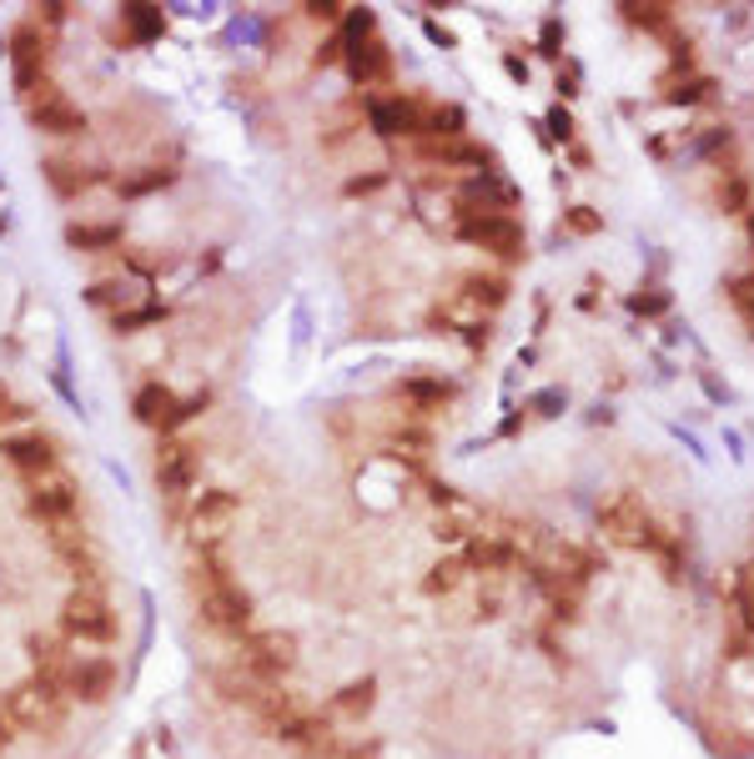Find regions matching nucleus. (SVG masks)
Here are the masks:
<instances>
[{
    "label": "nucleus",
    "instance_id": "1",
    "mask_svg": "<svg viewBox=\"0 0 754 759\" xmlns=\"http://www.w3.org/2000/svg\"><path fill=\"white\" fill-rule=\"evenodd\" d=\"M599 523H604V533L614 538V544L649 548V554H659L669 568H679V544L659 528V523H654V513L644 509L634 493H618V499H608L604 509H599Z\"/></svg>",
    "mask_w": 754,
    "mask_h": 759
},
{
    "label": "nucleus",
    "instance_id": "2",
    "mask_svg": "<svg viewBox=\"0 0 754 759\" xmlns=\"http://www.w3.org/2000/svg\"><path fill=\"white\" fill-rule=\"evenodd\" d=\"M237 664L247 669L251 680L262 684H277L282 674H292V664H298V639L282 634V629H267V634H247L237 649Z\"/></svg>",
    "mask_w": 754,
    "mask_h": 759
},
{
    "label": "nucleus",
    "instance_id": "3",
    "mask_svg": "<svg viewBox=\"0 0 754 759\" xmlns=\"http://www.w3.org/2000/svg\"><path fill=\"white\" fill-rule=\"evenodd\" d=\"M196 613H202L206 629H217L227 639H247L251 629V594L237 584H217V589L196 594Z\"/></svg>",
    "mask_w": 754,
    "mask_h": 759
},
{
    "label": "nucleus",
    "instance_id": "4",
    "mask_svg": "<svg viewBox=\"0 0 754 759\" xmlns=\"http://www.w3.org/2000/svg\"><path fill=\"white\" fill-rule=\"evenodd\" d=\"M46 61H51V46H46V35H41V25H31V21L15 25L11 31V76L25 101L46 86Z\"/></svg>",
    "mask_w": 754,
    "mask_h": 759
},
{
    "label": "nucleus",
    "instance_id": "5",
    "mask_svg": "<svg viewBox=\"0 0 754 759\" xmlns=\"http://www.w3.org/2000/svg\"><path fill=\"white\" fill-rule=\"evenodd\" d=\"M457 237L473 242V247L493 252L503 261H518L524 257V227H518L508 212H493V216H457Z\"/></svg>",
    "mask_w": 754,
    "mask_h": 759
},
{
    "label": "nucleus",
    "instance_id": "6",
    "mask_svg": "<svg viewBox=\"0 0 754 759\" xmlns=\"http://www.w3.org/2000/svg\"><path fill=\"white\" fill-rule=\"evenodd\" d=\"M61 623H66V634L80 639V644H111L116 639V613L101 594H71L66 609H61Z\"/></svg>",
    "mask_w": 754,
    "mask_h": 759
},
{
    "label": "nucleus",
    "instance_id": "7",
    "mask_svg": "<svg viewBox=\"0 0 754 759\" xmlns=\"http://www.w3.org/2000/svg\"><path fill=\"white\" fill-rule=\"evenodd\" d=\"M25 111H31L35 131H46V137H86V131H91V116L80 111V106H71L51 81L41 86V96L25 101Z\"/></svg>",
    "mask_w": 754,
    "mask_h": 759
},
{
    "label": "nucleus",
    "instance_id": "8",
    "mask_svg": "<svg viewBox=\"0 0 754 759\" xmlns=\"http://www.w3.org/2000/svg\"><path fill=\"white\" fill-rule=\"evenodd\" d=\"M231 519H237V499H231L227 488H206V493H196V499H192L186 528H192L196 548H217L222 533L231 528Z\"/></svg>",
    "mask_w": 754,
    "mask_h": 759
},
{
    "label": "nucleus",
    "instance_id": "9",
    "mask_svg": "<svg viewBox=\"0 0 754 759\" xmlns=\"http://www.w3.org/2000/svg\"><path fill=\"white\" fill-rule=\"evenodd\" d=\"M367 121L377 137H423L428 111L412 96H377V101H367Z\"/></svg>",
    "mask_w": 754,
    "mask_h": 759
},
{
    "label": "nucleus",
    "instance_id": "10",
    "mask_svg": "<svg viewBox=\"0 0 754 759\" xmlns=\"http://www.w3.org/2000/svg\"><path fill=\"white\" fill-rule=\"evenodd\" d=\"M0 453H6V463L21 468V473L31 478H46L51 468H56V438H46V432H11V438H0Z\"/></svg>",
    "mask_w": 754,
    "mask_h": 759
},
{
    "label": "nucleus",
    "instance_id": "11",
    "mask_svg": "<svg viewBox=\"0 0 754 759\" xmlns=\"http://www.w3.org/2000/svg\"><path fill=\"white\" fill-rule=\"evenodd\" d=\"M343 61H347V76L357 86H383L392 81V51L377 41V35H363V41H343Z\"/></svg>",
    "mask_w": 754,
    "mask_h": 759
},
{
    "label": "nucleus",
    "instance_id": "12",
    "mask_svg": "<svg viewBox=\"0 0 754 759\" xmlns=\"http://www.w3.org/2000/svg\"><path fill=\"white\" fill-rule=\"evenodd\" d=\"M111 689H116V664L111 659H71L66 664V694L71 699L101 704V699H111Z\"/></svg>",
    "mask_w": 754,
    "mask_h": 759
},
{
    "label": "nucleus",
    "instance_id": "13",
    "mask_svg": "<svg viewBox=\"0 0 754 759\" xmlns=\"http://www.w3.org/2000/svg\"><path fill=\"white\" fill-rule=\"evenodd\" d=\"M25 509L41 523H71L76 519V483H66V478H35L31 493H25Z\"/></svg>",
    "mask_w": 754,
    "mask_h": 759
},
{
    "label": "nucleus",
    "instance_id": "14",
    "mask_svg": "<svg viewBox=\"0 0 754 759\" xmlns=\"http://www.w3.org/2000/svg\"><path fill=\"white\" fill-rule=\"evenodd\" d=\"M196 483V448H186V442H161L157 448V488L161 493H172V499H182V493H192Z\"/></svg>",
    "mask_w": 754,
    "mask_h": 759
},
{
    "label": "nucleus",
    "instance_id": "15",
    "mask_svg": "<svg viewBox=\"0 0 754 759\" xmlns=\"http://www.w3.org/2000/svg\"><path fill=\"white\" fill-rule=\"evenodd\" d=\"M131 413H137V423H147V428H157V432L182 428V403H176L172 387H161V383L141 387V393L131 397Z\"/></svg>",
    "mask_w": 754,
    "mask_h": 759
},
{
    "label": "nucleus",
    "instance_id": "16",
    "mask_svg": "<svg viewBox=\"0 0 754 759\" xmlns=\"http://www.w3.org/2000/svg\"><path fill=\"white\" fill-rule=\"evenodd\" d=\"M418 151H423L428 161H438V167H468L473 177H488L493 171V151L488 147H473V141H418Z\"/></svg>",
    "mask_w": 754,
    "mask_h": 759
},
{
    "label": "nucleus",
    "instance_id": "17",
    "mask_svg": "<svg viewBox=\"0 0 754 759\" xmlns=\"http://www.w3.org/2000/svg\"><path fill=\"white\" fill-rule=\"evenodd\" d=\"M41 171H46V182L56 186V196H80L86 186L101 182V171H86L80 161H66V157H46Z\"/></svg>",
    "mask_w": 754,
    "mask_h": 759
},
{
    "label": "nucleus",
    "instance_id": "18",
    "mask_svg": "<svg viewBox=\"0 0 754 759\" xmlns=\"http://www.w3.org/2000/svg\"><path fill=\"white\" fill-rule=\"evenodd\" d=\"M121 242V222H71L66 247L71 252H111Z\"/></svg>",
    "mask_w": 754,
    "mask_h": 759
},
{
    "label": "nucleus",
    "instance_id": "19",
    "mask_svg": "<svg viewBox=\"0 0 754 759\" xmlns=\"http://www.w3.org/2000/svg\"><path fill=\"white\" fill-rule=\"evenodd\" d=\"M628 25H644V31H669L675 25V6H664V0H624L618 6Z\"/></svg>",
    "mask_w": 754,
    "mask_h": 759
},
{
    "label": "nucleus",
    "instance_id": "20",
    "mask_svg": "<svg viewBox=\"0 0 754 759\" xmlns=\"http://www.w3.org/2000/svg\"><path fill=\"white\" fill-rule=\"evenodd\" d=\"M121 21H126V31H131V41H157V35L166 31V15H161L157 6H121Z\"/></svg>",
    "mask_w": 754,
    "mask_h": 759
},
{
    "label": "nucleus",
    "instance_id": "21",
    "mask_svg": "<svg viewBox=\"0 0 754 759\" xmlns=\"http://www.w3.org/2000/svg\"><path fill=\"white\" fill-rule=\"evenodd\" d=\"M720 206L724 212H734V216H750V171H740V167H730L720 177Z\"/></svg>",
    "mask_w": 754,
    "mask_h": 759
},
{
    "label": "nucleus",
    "instance_id": "22",
    "mask_svg": "<svg viewBox=\"0 0 754 759\" xmlns=\"http://www.w3.org/2000/svg\"><path fill=\"white\" fill-rule=\"evenodd\" d=\"M463 297H468L473 307H503L508 302V282H503V277L473 272V277H463Z\"/></svg>",
    "mask_w": 754,
    "mask_h": 759
},
{
    "label": "nucleus",
    "instance_id": "23",
    "mask_svg": "<svg viewBox=\"0 0 754 759\" xmlns=\"http://www.w3.org/2000/svg\"><path fill=\"white\" fill-rule=\"evenodd\" d=\"M402 397L423 403V408H443V403H453V383H443V377H408Z\"/></svg>",
    "mask_w": 754,
    "mask_h": 759
},
{
    "label": "nucleus",
    "instance_id": "24",
    "mask_svg": "<svg viewBox=\"0 0 754 759\" xmlns=\"http://www.w3.org/2000/svg\"><path fill=\"white\" fill-rule=\"evenodd\" d=\"M373 694H377L373 680H357V684H347V689L337 694V699H332V709L347 714V719H363V714L373 709Z\"/></svg>",
    "mask_w": 754,
    "mask_h": 759
},
{
    "label": "nucleus",
    "instance_id": "25",
    "mask_svg": "<svg viewBox=\"0 0 754 759\" xmlns=\"http://www.w3.org/2000/svg\"><path fill=\"white\" fill-rule=\"evenodd\" d=\"M172 182H176V171L151 167V171H141V177H121V182H116V192H121V196H147V192H161V186H172Z\"/></svg>",
    "mask_w": 754,
    "mask_h": 759
},
{
    "label": "nucleus",
    "instance_id": "26",
    "mask_svg": "<svg viewBox=\"0 0 754 759\" xmlns=\"http://www.w3.org/2000/svg\"><path fill=\"white\" fill-rule=\"evenodd\" d=\"M463 578H468V558L457 554V558H443V564L433 568V574H428V594H453L457 584H463Z\"/></svg>",
    "mask_w": 754,
    "mask_h": 759
},
{
    "label": "nucleus",
    "instance_id": "27",
    "mask_svg": "<svg viewBox=\"0 0 754 759\" xmlns=\"http://www.w3.org/2000/svg\"><path fill=\"white\" fill-rule=\"evenodd\" d=\"M161 318H166V307H161V302H147V307H131V312H116L111 328H116V332H141V328H157Z\"/></svg>",
    "mask_w": 754,
    "mask_h": 759
},
{
    "label": "nucleus",
    "instance_id": "28",
    "mask_svg": "<svg viewBox=\"0 0 754 759\" xmlns=\"http://www.w3.org/2000/svg\"><path fill=\"white\" fill-rule=\"evenodd\" d=\"M730 302L740 307V318L750 322V332H754V277H730Z\"/></svg>",
    "mask_w": 754,
    "mask_h": 759
},
{
    "label": "nucleus",
    "instance_id": "29",
    "mask_svg": "<svg viewBox=\"0 0 754 759\" xmlns=\"http://www.w3.org/2000/svg\"><path fill=\"white\" fill-rule=\"evenodd\" d=\"M392 448H402L408 458H423L428 448H433V438H428L423 428H398V432H392ZM402 453H398V458H402Z\"/></svg>",
    "mask_w": 754,
    "mask_h": 759
},
{
    "label": "nucleus",
    "instance_id": "30",
    "mask_svg": "<svg viewBox=\"0 0 754 759\" xmlns=\"http://www.w3.org/2000/svg\"><path fill=\"white\" fill-rule=\"evenodd\" d=\"M86 302L91 307H116V302H126V292L116 282H96V287H86Z\"/></svg>",
    "mask_w": 754,
    "mask_h": 759
},
{
    "label": "nucleus",
    "instance_id": "31",
    "mask_svg": "<svg viewBox=\"0 0 754 759\" xmlns=\"http://www.w3.org/2000/svg\"><path fill=\"white\" fill-rule=\"evenodd\" d=\"M604 227V216H594L589 206H573L569 212V232H579V237H589V232H599Z\"/></svg>",
    "mask_w": 754,
    "mask_h": 759
},
{
    "label": "nucleus",
    "instance_id": "32",
    "mask_svg": "<svg viewBox=\"0 0 754 759\" xmlns=\"http://www.w3.org/2000/svg\"><path fill=\"white\" fill-rule=\"evenodd\" d=\"M383 186H388L383 171H373V177H353V182H347V196H373V192H383Z\"/></svg>",
    "mask_w": 754,
    "mask_h": 759
},
{
    "label": "nucleus",
    "instance_id": "33",
    "mask_svg": "<svg viewBox=\"0 0 754 759\" xmlns=\"http://www.w3.org/2000/svg\"><path fill=\"white\" fill-rule=\"evenodd\" d=\"M302 11H308L312 15V21H343V15H347V6H337V0H317V6H302Z\"/></svg>",
    "mask_w": 754,
    "mask_h": 759
},
{
    "label": "nucleus",
    "instance_id": "34",
    "mask_svg": "<svg viewBox=\"0 0 754 759\" xmlns=\"http://www.w3.org/2000/svg\"><path fill=\"white\" fill-rule=\"evenodd\" d=\"M628 307H634V312H664V307H669V297L664 292H649V297H628Z\"/></svg>",
    "mask_w": 754,
    "mask_h": 759
},
{
    "label": "nucleus",
    "instance_id": "35",
    "mask_svg": "<svg viewBox=\"0 0 754 759\" xmlns=\"http://www.w3.org/2000/svg\"><path fill=\"white\" fill-rule=\"evenodd\" d=\"M559 35H563L559 21H543V56H559Z\"/></svg>",
    "mask_w": 754,
    "mask_h": 759
},
{
    "label": "nucleus",
    "instance_id": "36",
    "mask_svg": "<svg viewBox=\"0 0 754 759\" xmlns=\"http://www.w3.org/2000/svg\"><path fill=\"white\" fill-rule=\"evenodd\" d=\"M11 418H31V408H21V403H11V397L0 393V423H11Z\"/></svg>",
    "mask_w": 754,
    "mask_h": 759
},
{
    "label": "nucleus",
    "instance_id": "37",
    "mask_svg": "<svg viewBox=\"0 0 754 759\" xmlns=\"http://www.w3.org/2000/svg\"><path fill=\"white\" fill-rule=\"evenodd\" d=\"M549 126H553V137H563V141L573 137V121H569V111H563V106H559V111L549 116Z\"/></svg>",
    "mask_w": 754,
    "mask_h": 759
},
{
    "label": "nucleus",
    "instance_id": "38",
    "mask_svg": "<svg viewBox=\"0 0 754 759\" xmlns=\"http://www.w3.org/2000/svg\"><path fill=\"white\" fill-rule=\"evenodd\" d=\"M428 35H433L438 46H453V31H443V25H438V21H428Z\"/></svg>",
    "mask_w": 754,
    "mask_h": 759
},
{
    "label": "nucleus",
    "instance_id": "39",
    "mask_svg": "<svg viewBox=\"0 0 754 759\" xmlns=\"http://www.w3.org/2000/svg\"><path fill=\"white\" fill-rule=\"evenodd\" d=\"M41 11H46V21H51V25H61V21H66L71 6H41Z\"/></svg>",
    "mask_w": 754,
    "mask_h": 759
},
{
    "label": "nucleus",
    "instance_id": "40",
    "mask_svg": "<svg viewBox=\"0 0 754 759\" xmlns=\"http://www.w3.org/2000/svg\"><path fill=\"white\" fill-rule=\"evenodd\" d=\"M750 237H754V212H750Z\"/></svg>",
    "mask_w": 754,
    "mask_h": 759
}]
</instances>
